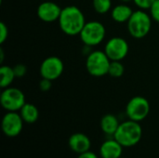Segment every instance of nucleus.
I'll use <instances>...</instances> for the list:
<instances>
[{"mask_svg":"<svg viewBox=\"0 0 159 158\" xmlns=\"http://www.w3.org/2000/svg\"><path fill=\"white\" fill-rule=\"evenodd\" d=\"M143 129L139 122L128 120L120 123L114 138L123 146L131 147L136 145L142 139Z\"/></svg>","mask_w":159,"mask_h":158,"instance_id":"nucleus-2","label":"nucleus"},{"mask_svg":"<svg viewBox=\"0 0 159 158\" xmlns=\"http://www.w3.org/2000/svg\"><path fill=\"white\" fill-rule=\"evenodd\" d=\"M20 115L25 123L33 124L37 121L39 117V111L35 105L26 102L20 110Z\"/></svg>","mask_w":159,"mask_h":158,"instance_id":"nucleus-16","label":"nucleus"},{"mask_svg":"<svg viewBox=\"0 0 159 158\" xmlns=\"http://www.w3.org/2000/svg\"><path fill=\"white\" fill-rule=\"evenodd\" d=\"M94 10L99 14H105L112 8V0H92Z\"/></svg>","mask_w":159,"mask_h":158,"instance_id":"nucleus-19","label":"nucleus"},{"mask_svg":"<svg viewBox=\"0 0 159 158\" xmlns=\"http://www.w3.org/2000/svg\"><path fill=\"white\" fill-rule=\"evenodd\" d=\"M69 146L76 154H82L89 151L91 142L89 137L83 133H75L69 138Z\"/></svg>","mask_w":159,"mask_h":158,"instance_id":"nucleus-12","label":"nucleus"},{"mask_svg":"<svg viewBox=\"0 0 159 158\" xmlns=\"http://www.w3.org/2000/svg\"><path fill=\"white\" fill-rule=\"evenodd\" d=\"M123 146L115 139L104 142L101 148L100 154L102 158H120Z\"/></svg>","mask_w":159,"mask_h":158,"instance_id":"nucleus-13","label":"nucleus"},{"mask_svg":"<svg viewBox=\"0 0 159 158\" xmlns=\"http://www.w3.org/2000/svg\"><path fill=\"white\" fill-rule=\"evenodd\" d=\"M125 68L124 65L119 61H111L108 74L114 78H119L124 74Z\"/></svg>","mask_w":159,"mask_h":158,"instance_id":"nucleus-18","label":"nucleus"},{"mask_svg":"<svg viewBox=\"0 0 159 158\" xmlns=\"http://www.w3.org/2000/svg\"><path fill=\"white\" fill-rule=\"evenodd\" d=\"M106 29L104 25L98 20L87 21L79 36L83 44L87 47H95L100 45L105 38Z\"/></svg>","mask_w":159,"mask_h":158,"instance_id":"nucleus-5","label":"nucleus"},{"mask_svg":"<svg viewBox=\"0 0 159 158\" xmlns=\"http://www.w3.org/2000/svg\"><path fill=\"white\" fill-rule=\"evenodd\" d=\"M150 15L152 19L159 23V0H156L150 7Z\"/></svg>","mask_w":159,"mask_h":158,"instance_id":"nucleus-22","label":"nucleus"},{"mask_svg":"<svg viewBox=\"0 0 159 158\" xmlns=\"http://www.w3.org/2000/svg\"><path fill=\"white\" fill-rule=\"evenodd\" d=\"M0 103L7 112L20 111L26 103L24 93L17 88H6L0 95Z\"/></svg>","mask_w":159,"mask_h":158,"instance_id":"nucleus-6","label":"nucleus"},{"mask_svg":"<svg viewBox=\"0 0 159 158\" xmlns=\"http://www.w3.org/2000/svg\"><path fill=\"white\" fill-rule=\"evenodd\" d=\"M77 158H98L97 156L90 152V151H88V152H85V153H82V154H79L78 157Z\"/></svg>","mask_w":159,"mask_h":158,"instance_id":"nucleus-25","label":"nucleus"},{"mask_svg":"<svg viewBox=\"0 0 159 158\" xmlns=\"http://www.w3.org/2000/svg\"><path fill=\"white\" fill-rule=\"evenodd\" d=\"M64 64L59 57L50 56L46 58L40 65V75L42 78H47L51 81L58 79L63 73Z\"/></svg>","mask_w":159,"mask_h":158,"instance_id":"nucleus-9","label":"nucleus"},{"mask_svg":"<svg viewBox=\"0 0 159 158\" xmlns=\"http://www.w3.org/2000/svg\"><path fill=\"white\" fill-rule=\"evenodd\" d=\"M120 123L116 115L112 114L105 115L101 120V129L107 135H115Z\"/></svg>","mask_w":159,"mask_h":158,"instance_id":"nucleus-15","label":"nucleus"},{"mask_svg":"<svg viewBox=\"0 0 159 158\" xmlns=\"http://www.w3.org/2000/svg\"><path fill=\"white\" fill-rule=\"evenodd\" d=\"M111 60L106 53L102 50H93L89 52L86 60V69L88 73L94 77H102L108 74Z\"/></svg>","mask_w":159,"mask_h":158,"instance_id":"nucleus-4","label":"nucleus"},{"mask_svg":"<svg viewBox=\"0 0 159 158\" xmlns=\"http://www.w3.org/2000/svg\"><path fill=\"white\" fill-rule=\"evenodd\" d=\"M122 3H125V4H128V3H129V2H131V1H133V0H120Z\"/></svg>","mask_w":159,"mask_h":158,"instance_id":"nucleus-27","label":"nucleus"},{"mask_svg":"<svg viewBox=\"0 0 159 158\" xmlns=\"http://www.w3.org/2000/svg\"><path fill=\"white\" fill-rule=\"evenodd\" d=\"M58 21L61 30L67 35L80 34L87 22L84 13L75 6H67L63 7Z\"/></svg>","mask_w":159,"mask_h":158,"instance_id":"nucleus-1","label":"nucleus"},{"mask_svg":"<svg viewBox=\"0 0 159 158\" xmlns=\"http://www.w3.org/2000/svg\"><path fill=\"white\" fill-rule=\"evenodd\" d=\"M23 122L17 112H7L2 119V130L7 137H16L21 132Z\"/></svg>","mask_w":159,"mask_h":158,"instance_id":"nucleus-10","label":"nucleus"},{"mask_svg":"<svg viewBox=\"0 0 159 158\" xmlns=\"http://www.w3.org/2000/svg\"><path fill=\"white\" fill-rule=\"evenodd\" d=\"M129 43L123 37L116 36L109 39L104 46V52L111 61H122L129 53Z\"/></svg>","mask_w":159,"mask_h":158,"instance_id":"nucleus-8","label":"nucleus"},{"mask_svg":"<svg viewBox=\"0 0 159 158\" xmlns=\"http://www.w3.org/2000/svg\"><path fill=\"white\" fill-rule=\"evenodd\" d=\"M16 78L13 67L7 65H2L0 67V87L2 88H6L10 87Z\"/></svg>","mask_w":159,"mask_h":158,"instance_id":"nucleus-17","label":"nucleus"},{"mask_svg":"<svg viewBox=\"0 0 159 158\" xmlns=\"http://www.w3.org/2000/svg\"><path fill=\"white\" fill-rule=\"evenodd\" d=\"M150 113V103L148 100L142 96H135L129 100L126 107V114L129 119L141 122L144 120Z\"/></svg>","mask_w":159,"mask_h":158,"instance_id":"nucleus-7","label":"nucleus"},{"mask_svg":"<svg viewBox=\"0 0 159 158\" xmlns=\"http://www.w3.org/2000/svg\"><path fill=\"white\" fill-rule=\"evenodd\" d=\"M132 13H133V10L129 5L125 3H121L112 8L111 16H112V19L116 22L124 23V22H128Z\"/></svg>","mask_w":159,"mask_h":158,"instance_id":"nucleus-14","label":"nucleus"},{"mask_svg":"<svg viewBox=\"0 0 159 158\" xmlns=\"http://www.w3.org/2000/svg\"><path fill=\"white\" fill-rule=\"evenodd\" d=\"M51 88H52V81L49 79L42 78L41 81L39 82V88L43 92H47V91L50 90Z\"/></svg>","mask_w":159,"mask_h":158,"instance_id":"nucleus-23","label":"nucleus"},{"mask_svg":"<svg viewBox=\"0 0 159 158\" xmlns=\"http://www.w3.org/2000/svg\"><path fill=\"white\" fill-rule=\"evenodd\" d=\"M61 7L51 1H44L37 7V16L38 18L45 22H53L59 20Z\"/></svg>","mask_w":159,"mask_h":158,"instance_id":"nucleus-11","label":"nucleus"},{"mask_svg":"<svg viewBox=\"0 0 159 158\" xmlns=\"http://www.w3.org/2000/svg\"><path fill=\"white\" fill-rule=\"evenodd\" d=\"M13 70H14L16 78H21V77H23V76L26 74V73H27V67H26L24 64H22V63L16 64V65L13 67Z\"/></svg>","mask_w":159,"mask_h":158,"instance_id":"nucleus-21","label":"nucleus"},{"mask_svg":"<svg viewBox=\"0 0 159 158\" xmlns=\"http://www.w3.org/2000/svg\"><path fill=\"white\" fill-rule=\"evenodd\" d=\"M120 158H121V157H120Z\"/></svg>","mask_w":159,"mask_h":158,"instance_id":"nucleus-28","label":"nucleus"},{"mask_svg":"<svg viewBox=\"0 0 159 158\" xmlns=\"http://www.w3.org/2000/svg\"><path fill=\"white\" fill-rule=\"evenodd\" d=\"M156 0H133L134 4L139 7V9L147 10L150 9L152 5L154 4Z\"/></svg>","mask_w":159,"mask_h":158,"instance_id":"nucleus-20","label":"nucleus"},{"mask_svg":"<svg viewBox=\"0 0 159 158\" xmlns=\"http://www.w3.org/2000/svg\"><path fill=\"white\" fill-rule=\"evenodd\" d=\"M152 17L145 10L138 9L133 11L131 17L127 22L129 34L136 39L145 37L152 27Z\"/></svg>","mask_w":159,"mask_h":158,"instance_id":"nucleus-3","label":"nucleus"},{"mask_svg":"<svg viewBox=\"0 0 159 158\" xmlns=\"http://www.w3.org/2000/svg\"><path fill=\"white\" fill-rule=\"evenodd\" d=\"M8 36V29L5 22H0V44H3Z\"/></svg>","mask_w":159,"mask_h":158,"instance_id":"nucleus-24","label":"nucleus"},{"mask_svg":"<svg viewBox=\"0 0 159 158\" xmlns=\"http://www.w3.org/2000/svg\"><path fill=\"white\" fill-rule=\"evenodd\" d=\"M4 61V51H3V49L1 48L0 49V62L2 63Z\"/></svg>","mask_w":159,"mask_h":158,"instance_id":"nucleus-26","label":"nucleus"}]
</instances>
